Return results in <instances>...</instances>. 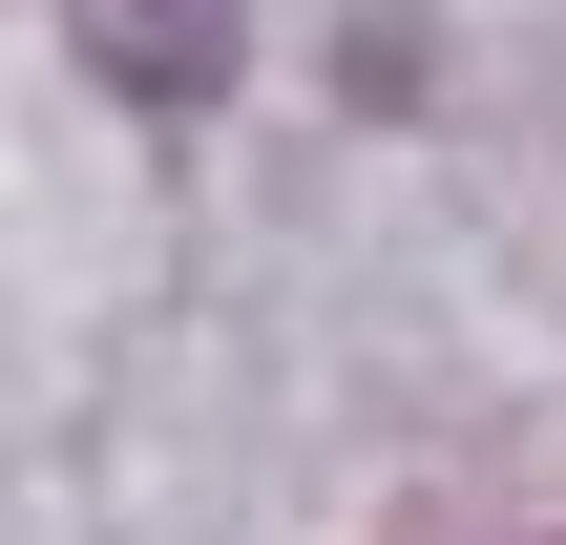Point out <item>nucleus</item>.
Masks as SVG:
<instances>
[{"label":"nucleus","instance_id":"nucleus-1","mask_svg":"<svg viewBox=\"0 0 566 545\" xmlns=\"http://www.w3.org/2000/svg\"><path fill=\"white\" fill-rule=\"evenodd\" d=\"M84 63L126 105H210L231 84V0H84Z\"/></svg>","mask_w":566,"mask_h":545}]
</instances>
